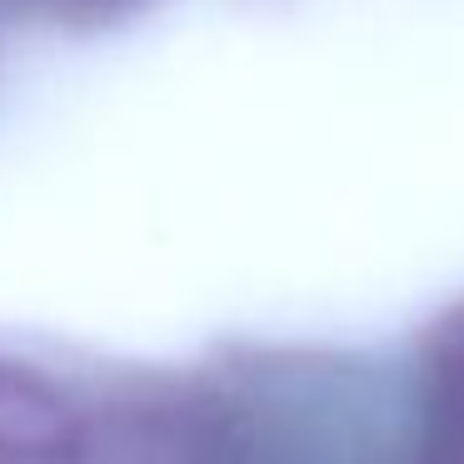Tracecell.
Listing matches in <instances>:
<instances>
[{
  "label": "cell",
  "instance_id": "cell-1",
  "mask_svg": "<svg viewBox=\"0 0 464 464\" xmlns=\"http://www.w3.org/2000/svg\"><path fill=\"white\" fill-rule=\"evenodd\" d=\"M424 420L440 464H464V304L440 320L424 350Z\"/></svg>",
  "mask_w": 464,
  "mask_h": 464
},
{
  "label": "cell",
  "instance_id": "cell-2",
  "mask_svg": "<svg viewBox=\"0 0 464 464\" xmlns=\"http://www.w3.org/2000/svg\"><path fill=\"white\" fill-rule=\"evenodd\" d=\"M71 440V410L45 380L0 360V450L41 454Z\"/></svg>",
  "mask_w": 464,
  "mask_h": 464
}]
</instances>
